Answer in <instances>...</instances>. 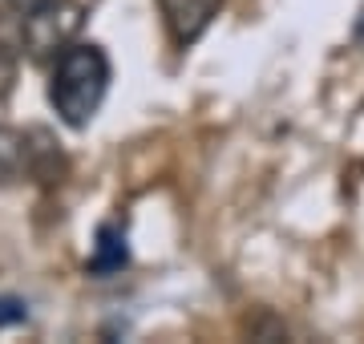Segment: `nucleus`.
Instances as JSON below:
<instances>
[{
	"label": "nucleus",
	"instance_id": "f257e3e1",
	"mask_svg": "<svg viewBox=\"0 0 364 344\" xmlns=\"http://www.w3.org/2000/svg\"><path fill=\"white\" fill-rule=\"evenodd\" d=\"M105 90H109V57L102 45L93 41H73L65 53L57 57L49 81V102L57 109V118L69 130H85L93 122V114L102 109Z\"/></svg>",
	"mask_w": 364,
	"mask_h": 344
},
{
	"label": "nucleus",
	"instance_id": "f03ea898",
	"mask_svg": "<svg viewBox=\"0 0 364 344\" xmlns=\"http://www.w3.org/2000/svg\"><path fill=\"white\" fill-rule=\"evenodd\" d=\"M81 25H85V4H77V0H49L37 13L25 16L21 45H25V53L33 61H49V57L57 61L77 41Z\"/></svg>",
	"mask_w": 364,
	"mask_h": 344
},
{
	"label": "nucleus",
	"instance_id": "7ed1b4c3",
	"mask_svg": "<svg viewBox=\"0 0 364 344\" xmlns=\"http://www.w3.org/2000/svg\"><path fill=\"white\" fill-rule=\"evenodd\" d=\"M158 9H162V21H166L170 37L178 45H195L210 28V21L219 16L223 0H158Z\"/></svg>",
	"mask_w": 364,
	"mask_h": 344
},
{
	"label": "nucleus",
	"instance_id": "20e7f679",
	"mask_svg": "<svg viewBox=\"0 0 364 344\" xmlns=\"http://www.w3.org/2000/svg\"><path fill=\"white\" fill-rule=\"evenodd\" d=\"M25 171H33V138L13 126H0V186L16 183Z\"/></svg>",
	"mask_w": 364,
	"mask_h": 344
},
{
	"label": "nucleus",
	"instance_id": "39448f33",
	"mask_svg": "<svg viewBox=\"0 0 364 344\" xmlns=\"http://www.w3.org/2000/svg\"><path fill=\"white\" fill-rule=\"evenodd\" d=\"M122 267H126V235H122V227L109 223L97 231V247H93L90 272L109 276V272H122Z\"/></svg>",
	"mask_w": 364,
	"mask_h": 344
},
{
	"label": "nucleus",
	"instance_id": "423d86ee",
	"mask_svg": "<svg viewBox=\"0 0 364 344\" xmlns=\"http://www.w3.org/2000/svg\"><path fill=\"white\" fill-rule=\"evenodd\" d=\"M13 85H16V57L0 45V102L13 93Z\"/></svg>",
	"mask_w": 364,
	"mask_h": 344
},
{
	"label": "nucleus",
	"instance_id": "0eeeda50",
	"mask_svg": "<svg viewBox=\"0 0 364 344\" xmlns=\"http://www.w3.org/2000/svg\"><path fill=\"white\" fill-rule=\"evenodd\" d=\"M25 320V304L21 300H0V324H16Z\"/></svg>",
	"mask_w": 364,
	"mask_h": 344
},
{
	"label": "nucleus",
	"instance_id": "6e6552de",
	"mask_svg": "<svg viewBox=\"0 0 364 344\" xmlns=\"http://www.w3.org/2000/svg\"><path fill=\"white\" fill-rule=\"evenodd\" d=\"M13 13H21V16H28V13H37L41 4H49V0H4Z\"/></svg>",
	"mask_w": 364,
	"mask_h": 344
}]
</instances>
